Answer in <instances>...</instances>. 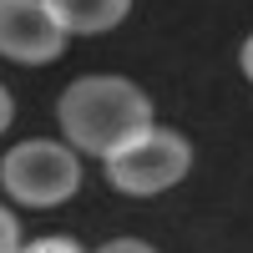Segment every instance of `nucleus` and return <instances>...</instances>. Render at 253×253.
I'll list each match as a JSON object with an SVG mask.
<instances>
[{"instance_id":"1","label":"nucleus","mask_w":253,"mask_h":253,"mask_svg":"<svg viewBox=\"0 0 253 253\" xmlns=\"http://www.w3.org/2000/svg\"><path fill=\"white\" fill-rule=\"evenodd\" d=\"M56 122L71 147L112 162L152 132V96L126 76H81L61 91Z\"/></svg>"},{"instance_id":"2","label":"nucleus","mask_w":253,"mask_h":253,"mask_svg":"<svg viewBox=\"0 0 253 253\" xmlns=\"http://www.w3.org/2000/svg\"><path fill=\"white\" fill-rule=\"evenodd\" d=\"M0 182L26 208H56L81 187V162L61 142H20L0 157Z\"/></svg>"},{"instance_id":"3","label":"nucleus","mask_w":253,"mask_h":253,"mask_svg":"<svg viewBox=\"0 0 253 253\" xmlns=\"http://www.w3.org/2000/svg\"><path fill=\"white\" fill-rule=\"evenodd\" d=\"M193 167V147H187L182 132H167V126H152L142 142H132L126 152H117L107 162V177L117 193L126 198H152V193H167L172 182L187 177Z\"/></svg>"},{"instance_id":"4","label":"nucleus","mask_w":253,"mask_h":253,"mask_svg":"<svg viewBox=\"0 0 253 253\" xmlns=\"http://www.w3.org/2000/svg\"><path fill=\"white\" fill-rule=\"evenodd\" d=\"M66 51V31L56 26L46 0H0V56L20 66H46Z\"/></svg>"},{"instance_id":"5","label":"nucleus","mask_w":253,"mask_h":253,"mask_svg":"<svg viewBox=\"0 0 253 253\" xmlns=\"http://www.w3.org/2000/svg\"><path fill=\"white\" fill-rule=\"evenodd\" d=\"M46 5L66 36H101L126 20L132 0H46Z\"/></svg>"},{"instance_id":"6","label":"nucleus","mask_w":253,"mask_h":253,"mask_svg":"<svg viewBox=\"0 0 253 253\" xmlns=\"http://www.w3.org/2000/svg\"><path fill=\"white\" fill-rule=\"evenodd\" d=\"M20 253H86L76 238H36L31 248H20Z\"/></svg>"},{"instance_id":"7","label":"nucleus","mask_w":253,"mask_h":253,"mask_svg":"<svg viewBox=\"0 0 253 253\" xmlns=\"http://www.w3.org/2000/svg\"><path fill=\"white\" fill-rule=\"evenodd\" d=\"M0 253H20V223L0 208Z\"/></svg>"},{"instance_id":"8","label":"nucleus","mask_w":253,"mask_h":253,"mask_svg":"<svg viewBox=\"0 0 253 253\" xmlns=\"http://www.w3.org/2000/svg\"><path fill=\"white\" fill-rule=\"evenodd\" d=\"M96 253H157V248L142 243V238H112V243H101Z\"/></svg>"},{"instance_id":"9","label":"nucleus","mask_w":253,"mask_h":253,"mask_svg":"<svg viewBox=\"0 0 253 253\" xmlns=\"http://www.w3.org/2000/svg\"><path fill=\"white\" fill-rule=\"evenodd\" d=\"M10 117H15V101H10V91H5V86H0V132L10 126Z\"/></svg>"},{"instance_id":"10","label":"nucleus","mask_w":253,"mask_h":253,"mask_svg":"<svg viewBox=\"0 0 253 253\" xmlns=\"http://www.w3.org/2000/svg\"><path fill=\"white\" fill-rule=\"evenodd\" d=\"M238 66H243V76L253 81V36L243 41V51H238Z\"/></svg>"}]
</instances>
